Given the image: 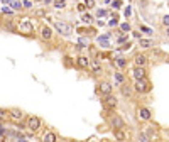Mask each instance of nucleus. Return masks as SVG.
Returning a JSON list of instances; mask_svg holds the SVG:
<instances>
[{
    "label": "nucleus",
    "mask_w": 169,
    "mask_h": 142,
    "mask_svg": "<svg viewBox=\"0 0 169 142\" xmlns=\"http://www.w3.org/2000/svg\"><path fill=\"white\" fill-rule=\"evenodd\" d=\"M132 90H134V88H132L130 85H127V83H122V86H120V91H122L123 96H130Z\"/></svg>",
    "instance_id": "f8f14e48"
},
{
    "label": "nucleus",
    "mask_w": 169,
    "mask_h": 142,
    "mask_svg": "<svg viewBox=\"0 0 169 142\" xmlns=\"http://www.w3.org/2000/svg\"><path fill=\"white\" fill-rule=\"evenodd\" d=\"M134 90L139 91V93H147V91L151 90V83H149L145 78H142V80H135Z\"/></svg>",
    "instance_id": "f257e3e1"
},
{
    "label": "nucleus",
    "mask_w": 169,
    "mask_h": 142,
    "mask_svg": "<svg viewBox=\"0 0 169 142\" xmlns=\"http://www.w3.org/2000/svg\"><path fill=\"white\" fill-rule=\"evenodd\" d=\"M140 30H142V32H145V34H149V36L152 34V30L149 29V27H140Z\"/></svg>",
    "instance_id": "7c9ffc66"
},
{
    "label": "nucleus",
    "mask_w": 169,
    "mask_h": 142,
    "mask_svg": "<svg viewBox=\"0 0 169 142\" xmlns=\"http://www.w3.org/2000/svg\"><path fill=\"white\" fill-rule=\"evenodd\" d=\"M120 29H122L123 32H127V30H130V24H129V22H125V24H122V26H120Z\"/></svg>",
    "instance_id": "393cba45"
},
{
    "label": "nucleus",
    "mask_w": 169,
    "mask_h": 142,
    "mask_svg": "<svg viewBox=\"0 0 169 142\" xmlns=\"http://www.w3.org/2000/svg\"><path fill=\"white\" fill-rule=\"evenodd\" d=\"M91 71H93V73H95V74H100V73H101V68L97 65V63H95V65L91 66Z\"/></svg>",
    "instance_id": "5701e85b"
},
{
    "label": "nucleus",
    "mask_w": 169,
    "mask_h": 142,
    "mask_svg": "<svg viewBox=\"0 0 169 142\" xmlns=\"http://www.w3.org/2000/svg\"><path fill=\"white\" fill-rule=\"evenodd\" d=\"M113 78H115V83H118V85H122V83H123V76L120 73H115Z\"/></svg>",
    "instance_id": "aec40b11"
},
{
    "label": "nucleus",
    "mask_w": 169,
    "mask_h": 142,
    "mask_svg": "<svg viewBox=\"0 0 169 142\" xmlns=\"http://www.w3.org/2000/svg\"><path fill=\"white\" fill-rule=\"evenodd\" d=\"M122 130L123 129H117V130H115V137H117L118 140H125V134H123Z\"/></svg>",
    "instance_id": "a211bd4d"
},
{
    "label": "nucleus",
    "mask_w": 169,
    "mask_h": 142,
    "mask_svg": "<svg viewBox=\"0 0 169 142\" xmlns=\"http://www.w3.org/2000/svg\"><path fill=\"white\" fill-rule=\"evenodd\" d=\"M56 29H58L63 36H69L73 32V26L68 24V22H56Z\"/></svg>",
    "instance_id": "f03ea898"
},
{
    "label": "nucleus",
    "mask_w": 169,
    "mask_h": 142,
    "mask_svg": "<svg viewBox=\"0 0 169 142\" xmlns=\"http://www.w3.org/2000/svg\"><path fill=\"white\" fill-rule=\"evenodd\" d=\"M134 63H135V66H145L147 65V58L144 56V54H137L134 58Z\"/></svg>",
    "instance_id": "9d476101"
},
{
    "label": "nucleus",
    "mask_w": 169,
    "mask_h": 142,
    "mask_svg": "<svg viewBox=\"0 0 169 142\" xmlns=\"http://www.w3.org/2000/svg\"><path fill=\"white\" fill-rule=\"evenodd\" d=\"M97 15H98V17H105V15H107V10H98Z\"/></svg>",
    "instance_id": "2f4dec72"
},
{
    "label": "nucleus",
    "mask_w": 169,
    "mask_h": 142,
    "mask_svg": "<svg viewBox=\"0 0 169 142\" xmlns=\"http://www.w3.org/2000/svg\"><path fill=\"white\" fill-rule=\"evenodd\" d=\"M36 15H37V17H42V15H44V10H37V12H36Z\"/></svg>",
    "instance_id": "c9c22d12"
},
{
    "label": "nucleus",
    "mask_w": 169,
    "mask_h": 142,
    "mask_svg": "<svg viewBox=\"0 0 169 142\" xmlns=\"http://www.w3.org/2000/svg\"><path fill=\"white\" fill-rule=\"evenodd\" d=\"M100 93L103 95V96L110 95V93H112V85H110V83H101V85H100Z\"/></svg>",
    "instance_id": "9b49d317"
},
{
    "label": "nucleus",
    "mask_w": 169,
    "mask_h": 142,
    "mask_svg": "<svg viewBox=\"0 0 169 142\" xmlns=\"http://www.w3.org/2000/svg\"><path fill=\"white\" fill-rule=\"evenodd\" d=\"M166 36L169 37V27H166Z\"/></svg>",
    "instance_id": "4c0bfd02"
},
{
    "label": "nucleus",
    "mask_w": 169,
    "mask_h": 142,
    "mask_svg": "<svg viewBox=\"0 0 169 142\" xmlns=\"http://www.w3.org/2000/svg\"><path fill=\"white\" fill-rule=\"evenodd\" d=\"M86 7H88L86 4H80V5H78V10H80V12H84V10H86Z\"/></svg>",
    "instance_id": "c756f323"
},
{
    "label": "nucleus",
    "mask_w": 169,
    "mask_h": 142,
    "mask_svg": "<svg viewBox=\"0 0 169 142\" xmlns=\"http://www.w3.org/2000/svg\"><path fill=\"white\" fill-rule=\"evenodd\" d=\"M117 24H118L117 17H115V19H113V21H110V26H112V27H113V26H117Z\"/></svg>",
    "instance_id": "72a5a7b5"
},
{
    "label": "nucleus",
    "mask_w": 169,
    "mask_h": 142,
    "mask_svg": "<svg viewBox=\"0 0 169 142\" xmlns=\"http://www.w3.org/2000/svg\"><path fill=\"white\" fill-rule=\"evenodd\" d=\"M78 66H80V68H88V66H90V59L86 56H80V58H78Z\"/></svg>",
    "instance_id": "ddd939ff"
},
{
    "label": "nucleus",
    "mask_w": 169,
    "mask_h": 142,
    "mask_svg": "<svg viewBox=\"0 0 169 142\" xmlns=\"http://www.w3.org/2000/svg\"><path fill=\"white\" fill-rule=\"evenodd\" d=\"M162 24H164L166 27H169V15H164V17H162Z\"/></svg>",
    "instance_id": "c85d7f7f"
},
{
    "label": "nucleus",
    "mask_w": 169,
    "mask_h": 142,
    "mask_svg": "<svg viewBox=\"0 0 169 142\" xmlns=\"http://www.w3.org/2000/svg\"><path fill=\"white\" fill-rule=\"evenodd\" d=\"M51 2H53V0H44V4H51Z\"/></svg>",
    "instance_id": "58836bf2"
},
{
    "label": "nucleus",
    "mask_w": 169,
    "mask_h": 142,
    "mask_svg": "<svg viewBox=\"0 0 169 142\" xmlns=\"http://www.w3.org/2000/svg\"><path fill=\"white\" fill-rule=\"evenodd\" d=\"M125 65H127L125 58H117V66H118V68H123Z\"/></svg>",
    "instance_id": "412c9836"
},
{
    "label": "nucleus",
    "mask_w": 169,
    "mask_h": 142,
    "mask_svg": "<svg viewBox=\"0 0 169 142\" xmlns=\"http://www.w3.org/2000/svg\"><path fill=\"white\" fill-rule=\"evenodd\" d=\"M137 117H139V120H142V122H147V120H151L152 112H151V110H149L147 107H142V108H139V112H137Z\"/></svg>",
    "instance_id": "20e7f679"
},
{
    "label": "nucleus",
    "mask_w": 169,
    "mask_h": 142,
    "mask_svg": "<svg viewBox=\"0 0 169 142\" xmlns=\"http://www.w3.org/2000/svg\"><path fill=\"white\" fill-rule=\"evenodd\" d=\"M103 105H105V108H115V107H117V98L112 96V93L107 95L105 100H103Z\"/></svg>",
    "instance_id": "0eeeda50"
},
{
    "label": "nucleus",
    "mask_w": 169,
    "mask_h": 142,
    "mask_svg": "<svg viewBox=\"0 0 169 142\" xmlns=\"http://www.w3.org/2000/svg\"><path fill=\"white\" fill-rule=\"evenodd\" d=\"M112 7H113V9H120V7H122V2H120V0H115L113 4H112Z\"/></svg>",
    "instance_id": "a878e982"
},
{
    "label": "nucleus",
    "mask_w": 169,
    "mask_h": 142,
    "mask_svg": "<svg viewBox=\"0 0 169 142\" xmlns=\"http://www.w3.org/2000/svg\"><path fill=\"white\" fill-rule=\"evenodd\" d=\"M12 9L19 10V9H21V2H15V0H14V2H12Z\"/></svg>",
    "instance_id": "cd10ccee"
},
{
    "label": "nucleus",
    "mask_w": 169,
    "mask_h": 142,
    "mask_svg": "<svg viewBox=\"0 0 169 142\" xmlns=\"http://www.w3.org/2000/svg\"><path fill=\"white\" fill-rule=\"evenodd\" d=\"M54 7H56V9H63V7H64V0H56Z\"/></svg>",
    "instance_id": "b1692460"
},
{
    "label": "nucleus",
    "mask_w": 169,
    "mask_h": 142,
    "mask_svg": "<svg viewBox=\"0 0 169 142\" xmlns=\"http://www.w3.org/2000/svg\"><path fill=\"white\" fill-rule=\"evenodd\" d=\"M44 140H46V142H56V140H58V135H56L54 132H46Z\"/></svg>",
    "instance_id": "dca6fc26"
},
{
    "label": "nucleus",
    "mask_w": 169,
    "mask_h": 142,
    "mask_svg": "<svg viewBox=\"0 0 169 142\" xmlns=\"http://www.w3.org/2000/svg\"><path fill=\"white\" fill-rule=\"evenodd\" d=\"M130 14H132L130 7H127V9H125V15H127V17H130Z\"/></svg>",
    "instance_id": "473e14b6"
},
{
    "label": "nucleus",
    "mask_w": 169,
    "mask_h": 142,
    "mask_svg": "<svg viewBox=\"0 0 169 142\" xmlns=\"http://www.w3.org/2000/svg\"><path fill=\"white\" fill-rule=\"evenodd\" d=\"M108 37H110V34H105V36H101V37H98V43H100L101 47H108V46H110Z\"/></svg>",
    "instance_id": "2eb2a0df"
},
{
    "label": "nucleus",
    "mask_w": 169,
    "mask_h": 142,
    "mask_svg": "<svg viewBox=\"0 0 169 142\" xmlns=\"http://www.w3.org/2000/svg\"><path fill=\"white\" fill-rule=\"evenodd\" d=\"M22 115H24V113H22L19 108H12V110H10V117H12L14 120H21Z\"/></svg>",
    "instance_id": "4468645a"
},
{
    "label": "nucleus",
    "mask_w": 169,
    "mask_h": 142,
    "mask_svg": "<svg viewBox=\"0 0 169 142\" xmlns=\"http://www.w3.org/2000/svg\"><path fill=\"white\" fill-rule=\"evenodd\" d=\"M2 2H4V4H5V2H7V4H12L14 0H2Z\"/></svg>",
    "instance_id": "e433bc0d"
},
{
    "label": "nucleus",
    "mask_w": 169,
    "mask_h": 142,
    "mask_svg": "<svg viewBox=\"0 0 169 142\" xmlns=\"http://www.w3.org/2000/svg\"><path fill=\"white\" fill-rule=\"evenodd\" d=\"M132 76H134L135 80H142V78H145V66H135L134 71H132Z\"/></svg>",
    "instance_id": "423d86ee"
},
{
    "label": "nucleus",
    "mask_w": 169,
    "mask_h": 142,
    "mask_svg": "<svg viewBox=\"0 0 169 142\" xmlns=\"http://www.w3.org/2000/svg\"><path fill=\"white\" fill-rule=\"evenodd\" d=\"M110 122H112V127H115V129H125V122L120 115H113Z\"/></svg>",
    "instance_id": "39448f33"
},
{
    "label": "nucleus",
    "mask_w": 169,
    "mask_h": 142,
    "mask_svg": "<svg viewBox=\"0 0 169 142\" xmlns=\"http://www.w3.org/2000/svg\"><path fill=\"white\" fill-rule=\"evenodd\" d=\"M39 127H41V118H39V117H29V120H27V129L36 132V130H39Z\"/></svg>",
    "instance_id": "7ed1b4c3"
},
{
    "label": "nucleus",
    "mask_w": 169,
    "mask_h": 142,
    "mask_svg": "<svg viewBox=\"0 0 169 142\" xmlns=\"http://www.w3.org/2000/svg\"><path fill=\"white\" fill-rule=\"evenodd\" d=\"M139 139H140V140H147V135H145V134H140Z\"/></svg>",
    "instance_id": "f704fd0d"
},
{
    "label": "nucleus",
    "mask_w": 169,
    "mask_h": 142,
    "mask_svg": "<svg viewBox=\"0 0 169 142\" xmlns=\"http://www.w3.org/2000/svg\"><path fill=\"white\" fill-rule=\"evenodd\" d=\"M140 46L142 47H152L154 46V41H152V39H142L140 37Z\"/></svg>",
    "instance_id": "f3484780"
},
{
    "label": "nucleus",
    "mask_w": 169,
    "mask_h": 142,
    "mask_svg": "<svg viewBox=\"0 0 169 142\" xmlns=\"http://www.w3.org/2000/svg\"><path fill=\"white\" fill-rule=\"evenodd\" d=\"M19 30H21L22 34H30V32H32V24H30L29 21L22 22L21 26H19Z\"/></svg>",
    "instance_id": "1a4fd4ad"
},
{
    "label": "nucleus",
    "mask_w": 169,
    "mask_h": 142,
    "mask_svg": "<svg viewBox=\"0 0 169 142\" xmlns=\"http://www.w3.org/2000/svg\"><path fill=\"white\" fill-rule=\"evenodd\" d=\"M84 4L88 5V9H93L95 7V0H84Z\"/></svg>",
    "instance_id": "bb28decb"
},
{
    "label": "nucleus",
    "mask_w": 169,
    "mask_h": 142,
    "mask_svg": "<svg viewBox=\"0 0 169 142\" xmlns=\"http://www.w3.org/2000/svg\"><path fill=\"white\" fill-rule=\"evenodd\" d=\"M41 37L44 39V41H49V39L53 37V29H51L49 26H44L41 29Z\"/></svg>",
    "instance_id": "6e6552de"
},
{
    "label": "nucleus",
    "mask_w": 169,
    "mask_h": 142,
    "mask_svg": "<svg viewBox=\"0 0 169 142\" xmlns=\"http://www.w3.org/2000/svg\"><path fill=\"white\" fill-rule=\"evenodd\" d=\"M78 43H80L81 47H88V46H90V41H88L86 37H80V41H78Z\"/></svg>",
    "instance_id": "6ab92c4d"
},
{
    "label": "nucleus",
    "mask_w": 169,
    "mask_h": 142,
    "mask_svg": "<svg viewBox=\"0 0 169 142\" xmlns=\"http://www.w3.org/2000/svg\"><path fill=\"white\" fill-rule=\"evenodd\" d=\"M81 19H83V22H86V24H91V21H93V17L90 15V14H84Z\"/></svg>",
    "instance_id": "4be33fe9"
}]
</instances>
